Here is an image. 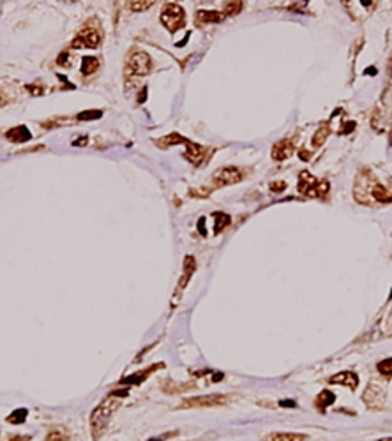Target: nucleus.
I'll list each match as a JSON object with an SVG mask.
<instances>
[{
    "instance_id": "nucleus-36",
    "label": "nucleus",
    "mask_w": 392,
    "mask_h": 441,
    "mask_svg": "<svg viewBox=\"0 0 392 441\" xmlns=\"http://www.w3.org/2000/svg\"><path fill=\"white\" fill-rule=\"evenodd\" d=\"M378 441H392V438H383V439H378Z\"/></svg>"
},
{
    "instance_id": "nucleus-8",
    "label": "nucleus",
    "mask_w": 392,
    "mask_h": 441,
    "mask_svg": "<svg viewBox=\"0 0 392 441\" xmlns=\"http://www.w3.org/2000/svg\"><path fill=\"white\" fill-rule=\"evenodd\" d=\"M186 147H187L186 159H189V161L193 162V164H196V166L203 164V162L207 161V157H209V155H212V150H210V148H205L202 145H196V143H191L189 140H187Z\"/></svg>"
},
{
    "instance_id": "nucleus-27",
    "label": "nucleus",
    "mask_w": 392,
    "mask_h": 441,
    "mask_svg": "<svg viewBox=\"0 0 392 441\" xmlns=\"http://www.w3.org/2000/svg\"><path fill=\"white\" fill-rule=\"evenodd\" d=\"M378 370L382 374H387V376H389V374H392V358H385L383 362H380V364H378Z\"/></svg>"
},
{
    "instance_id": "nucleus-12",
    "label": "nucleus",
    "mask_w": 392,
    "mask_h": 441,
    "mask_svg": "<svg viewBox=\"0 0 392 441\" xmlns=\"http://www.w3.org/2000/svg\"><path fill=\"white\" fill-rule=\"evenodd\" d=\"M6 136H7V140L13 143H27L28 140L32 138L30 131H28L25 125H18V127L9 129V131L6 132Z\"/></svg>"
},
{
    "instance_id": "nucleus-26",
    "label": "nucleus",
    "mask_w": 392,
    "mask_h": 441,
    "mask_svg": "<svg viewBox=\"0 0 392 441\" xmlns=\"http://www.w3.org/2000/svg\"><path fill=\"white\" fill-rule=\"evenodd\" d=\"M44 441H69V438L62 431H51Z\"/></svg>"
},
{
    "instance_id": "nucleus-20",
    "label": "nucleus",
    "mask_w": 392,
    "mask_h": 441,
    "mask_svg": "<svg viewBox=\"0 0 392 441\" xmlns=\"http://www.w3.org/2000/svg\"><path fill=\"white\" fill-rule=\"evenodd\" d=\"M329 132H331V127H329V124H325V125H321V127H318V131L314 132V136H313V145L314 147L323 145L325 140H327V136H329Z\"/></svg>"
},
{
    "instance_id": "nucleus-19",
    "label": "nucleus",
    "mask_w": 392,
    "mask_h": 441,
    "mask_svg": "<svg viewBox=\"0 0 392 441\" xmlns=\"http://www.w3.org/2000/svg\"><path fill=\"white\" fill-rule=\"evenodd\" d=\"M212 217H214V221H216V224H214V231L216 233H221L228 224H230V216H228V214L216 212Z\"/></svg>"
},
{
    "instance_id": "nucleus-38",
    "label": "nucleus",
    "mask_w": 392,
    "mask_h": 441,
    "mask_svg": "<svg viewBox=\"0 0 392 441\" xmlns=\"http://www.w3.org/2000/svg\"><path fill=\"white\" fill-rule=\"evenodd\" d=\"M0 105H2V99H0Z\"/></svg>"
},
{
    "instance_id": "nucleus-31",
    "label": "nucleus",
    "mask_w": 392,
    "mask_h": 441,
    "mask_svg": "<svg viewBox=\"0 0 392 441\" xmlns=\"http://www.w3.org/2000/svg\"><path fill=\"white\" fill-rule=\"evenodd\" d=\"M279 406H283V408H295V406H297V402H295V401H281Z\"/></svg>"
},
{
    "instance_id": "nucleus-17",
    "label": "nucleus",
    "mask_w": 392,
    "mask_h": 441,
    "mask_svg": "<svg viewBox=\"0 0 392 441\" xmlns=\"http://www.w3.org/2000/svg\"><path fill=\"white\" fill-rule=\"evenodd\" d=\"M99 69V60L95 57H85L83 62H81V74L85 76H90L94 74V71Z\"/></svg>"
},
{
    "instance_id": "nucleus-18",
    "label": "nucleus",
    "mask_w": 392,
    "mask_h": 441,
    "mask_svg": "<svg viewBox=\"0 0 392 441\" xmlns=\"http://www.w3.org/2000/svg\"><path fill=\"white\" fill-rule=\"evenodd\" d=\"M373 198H375L376 201H382V203L392 201V194L383 187V185H375V187H373Z\"/></svg>"
},
{
    "instance_id": "nucleus-25",
    "label": "nucleus",
    "mask_w": 392,
    "mask_h": 441,
    "mask_svg": "<svg viewBox=\"0 0 392 441\" xmlns=\"http://www.w3.org/2000/svg\"><path fill=\"white\" fill-rule=\"evenodd\" d=\"M27 415H28L27 410H18V411H14L13 415L7 417V422H11V424H21V422L27 418Z\"/></svg>"
},
{
    "instance_id": "nucleus-14",
    "label": "nucleus",
    "mask_w": 392,
    "mask_h": 441,
    "mask_svg": "<svg viewBox=\"0 0 392 441\" xmlns=\"http://www.w3.org/2000/svg\"><path fill=\"white\" fill-rule=\"evenodd\" d=\"M224 14L223 13H217V11H198L196 13V20L200 23H217V21L224 20Z\"/></svg>"
},
{
    "instance_id": "nucleus-9",
    "label": "nucleus",
    "mask_w": 392,
    "mask_h": 441,
    "mask_svg": "<svg viewBox=\"0 0 392 441\" xmlns=\"http://www.w3.org/2000/svg\"><path fill=\"white\" fill-rule=\"evenodd\" d=\"M161 367H162V364H154V365H150V367L140 370V372H135V374H131V376L124 378V380L120 381V385H129V387H133V385H140V383H143L150 374L156 372V369H161Z\"/></svg>"
},
{
    "instance_id": "nucleus-2",
    "label": "nucleus",
    "mask_w": 392,
    "mask_h": 441,
    "mask_svg": "<svg viewBox=\"0 0 392 441\" xmlns=\"http://www.w3.org/2000/svg\"><path fill=\"white\" fill-rule=\"evenodd\" d=\"M103 41V30L97 20H90L73 39V48H97Z\"/></svg>"
},
{
    "instance_id": "nucleus-11",
    "label": "nucleus",
    "mask_w": 392,
    "mask_h": 441,
    "mask_svg": "<svg viewBox=\"0 0 392 441\" xmlns=\"http://www.w3.org/2000/svg\"><path fill=\"white\" fill-rule=\"evenodd\" d=\"M293 154V143L290 140H281L272 147V159L274 161H284Z\"/></svg>"
},
{
    "instance_id": "nucleus-37",
    "label": "nucleus",
    "mask_w": 392,
    "mask_h": 441,
    "mask_svg": "<svg viewBox=\"0 0 392 441\" xmlns=\"http://www.w3.org/2000/svg\"><path fill=\"white\" fill-rule=\"evenodd\" d=\"M389 298H392V291H390V296H389Z\"/></svg>"
},
{
    "instance_id": "nucleus-16",
    "label": "nucleus",
    "mask_w": 392,
    "mask_h": 441,
    "mask_svg": "<svg viewBox=\"0 0 392 441\" xmlns=\"http://www.w3.org/2000/svg\"><path fill=\"white\" fill-rule=\"evenodd\" d=\"M157 145L161 148H166V147H173L177 145V143H187V140L184 138V136L177 134V132H172L170 136H165V138H159L157 140Z\"/></svg>"
},
{
    "instance_id": "nucleus-15",
    "label": "nucleus",
    "mask_w": 392,
    "mask_h": 441,
    "mask_svg": "<svg viewBox=\"0 0 392 441\" xmlns=\"http://www.w3.org/2000/svg\"><path fill=\"white\" fill-rule=\"evenodd\" d=\"M306 434H295V432H276L267 438V441H304Z\"/></svg>"
},
{
    "instance_id": "nucleus-5",
    "label": "nucleus",
    "mask_w": 392,
    "mask_h": 441,
    "mask_svg": "<svg viewBox=\"0 0 392 441\" xmlns=\"http://www.w3.org/2000/svg\"><path fill=\"white\" fill-rule=\"evenodd\" d=\"M184 16H186V14H184V9L179 4L168 2L165 4V7H162L161 11V23L168 28V32L173 34V32H177L179 28L184 27V23H186Z\"/></svg>"
},
{
    "instance_id": "nucleus-35",
    "label": "nucleus",
    "mask_w": 392,
    "mask_h": 441,
    "mask_svg": "<svg viewBox=\"0 0 392 441\" xmlns=\"http://www.w3.org/2000/svg\"><path fill=\"white\" fill-rule=\"evenodd\" d=\"M366 73H368V74H369V76H375L376 69H375V67H369V69H366Z\"/></svg>"
},
{
    "instance_id": "nucleus-4",
    "label": "nucleus",
    "mask_w": 392,
    "mask_h": 441,
    "mask_svg": "<svg viewBox=\"0 0 392 441\" xmlns=\"http://www.w3.org/2000/svg\"><path fill=\"white\" fill-rule=\"evenodd\" d=\"M150 71H152V58L149 57V53L140 51V50L133 51L127 60V65H125V78L147 76Z\"/></svg>"
},
{
    "instance_id": "nucleus-6",
    "label": "nucleus",
    "mask_w": 392,
    "mask_h": 441,
    "mask_svg": "<svg viewBox=\"0 0 392 441\" xmlns=\"http://www.w3.org/2000/svg\"><path fill=\"white\" fill-rule=\"evenodd\" d=\"M232 399V395L223 394H212V395H202V397H189L184 402H180L179 408L189 410V408H214V406H223Z\"/></svg>"
},
{
    "instance_id": "nucleus-24",
    "label": "nucleus",
    "mask_w": 392,
    "mask_h": 441,
    "mask_svg": "<svg viewBox=\"0 0 392 441\" xmlns=\"http://www.w3.org/2000/svg\"><path fill=\"white\" fill-rule=\"evenodd\" d=\"M152 0H135V2H127V7L131 11H145L152 6Z\"/></svg>"
},
{
    "instance_id": "nucleus-34",
    "label": "nucleus",
    "mask_w": 392,
    "mask_h": 441,
    "mask_svg": "<svg viewBox=\"0 0 392 441\" xmlns=\"http://www.w3.org/2000/svg\"><path fill=\"white\" fill-rule=\"evenodd\" d=\"M145 97H147V88H143V90H142V95H140V97H138V103H143V101H145Z\"/></svg>"
},
{
    "instance_id": "nucleus-1",
    "label": "nucleus",
    "mask_w": 392,
    "mask_h": 441,
    "mask_svg": "<svg viewBox=\"0 0 392 441\" xmlns=\"http://www.w3.org/2000/svg\"><path fill=\"white\" fill-rule=\"evenodd\" d=\"M127 395V390H115L105 397L101 401V404L95 406L94 411L90 415V432H92V439L97 441L103 436V432L106 431L108 427L110 418L113 417V413L118 410L122 399Z\"/></svg>"
},
{
    "instance_id": "nucleus-30",
    "label": "nucleus",
    "mask_w": 392,
    "mask_h": 441,
    "mask_svg": "<svg viewBox=\"0 0 392 441\" xmlns=\"http://www.w3.org/2000/svg\"><path fill=\"white\" fill-rule=\"evenodd\" d=\"M284 187H286V184H284V182H281V184H279V182H276V184H272V191H276V192H277V191H283Z\"/></svg>"
},
{
    "instance_id": "nucleus-7",
    "label": "nucleus",
    "mask_w": 392,
    "mask_h": 441,
    "mask_svg": "<svg viewBox=\"0 0 392 441\" xmlns=\"http://www.w3.org/2000/svg\"><path fill=\"white\" fill-rule=\"evenodd\" d=\"M244 179L242 169L235 168V166H226V168L217 169L216 173L212 175V184L216 187H224V185H232L237 184Z\"/></svg>"
},
{
    "instance_id": "nucleus-29",
    "label": "nucleus",
    "mask_w": 392,
    "mask_h": 441,
    "mask_svg": "<svg viewBox=\"0 0 392 441\" xmlns=\"http://www.w3.org/2000/svg\"><path fill=\"white\" fill-rule=\"evenodd\" d=\"M198 229H200V233H202V235H207V231H205V217H202V219L198 221Z\"/></svg>"
},
{
    "instance_id": "nucleus-3",
    "label": "nucleus",
    "mask_w": 392,
    "mask_h": 441,
    "mask_svg": "<svg viewBox=\"0 0 392 441\" xmlns=\"http://www.w3.org/2000/svg\"><path fill=\"white\" fill-rule=\"evenodd\" d=\"M299 192L309 198H325L329 192L327 180H316L308 172H301L299 177Z\"/></svg>"
},
{
    "instance_id": "nucleus-32",
    "label": "nucleus",
    "mask_w": 392,
    "mask_h": 441,
    "mask_svg": "<svg viewBox=\"0 0 392 441\" xmlns=\"http://www.w3.org/2000/svg\"><path fill=\"white\" fill-rule=\"evenodd\" d=\"M30 438L28 436H14V438H11V441H28Z\"/></svg>"
},
{
    "instance_id": "nucleus-28",
    "label": "nucleus",
    "mask_w": 392,
    "mask_h": 441,
    "mask_svg": "<svg viewBox=\"0 0 392 441\" xmlns=\"http://www.w3.org/2000/svg\"><path fill=\"white\" fill-rule=\"evenodd\" d=\"M175 436H177V431H173V432H165V434L157 436V438H150L149 441H162V439H170V438H175Z\"/></svg>"
},
{
    "instance_id": "nucleus-33",
    "label": "nucleus",
    "mask_w": 392,
    "mask_h": 441,
    "mask_svg": "<svg viewBox=\"0 0 392 441\" xmlns=\"http://www.w3.org/2000/svg\"><path fill=\"white\" fill-rule=\"evenodd\" d=\"M353 127H355V124H353V122H348V124L345 125V131H343V132H350V131H352Z\"/></svg>"
},
{
    "instance_id": "nucleus-13",
    "label": "nucleus",
    "mask_w": 392,
    "mask_h": 441,
    "mask_svg": "<svg viewBox=\"0 0 392 441\" xmlns=\"http://www.w3.org/2000/svg\"><path fill=\"white\" fill-rule=\"evenodd\" d=\"M196 270V261L193 256H187L186 261H184V277H180L179 281V286H177V295L180 293V291H184V288H186V284L189 283L191 276H193V272Z\"/></svg>"
},
{
    "instance_id": "nucleus-10",
    "label": "nucleus",
    "mask_w": 392,
    "mask_h": 441,
    "mask_svg": "<svg viewBox=\"0 0 392 441\" xmlns=\"http://www.w3.org/2000/svg\"><path fill=\"white\" fill-rule=\"evenodd\" d=\"M329 381H331L332 385H343V387H348L353 390L358 385V376L355 372H352V370H343V372L339 374H334Z\"/></svg>"
},
{
    "instance_id": "nucleus-21",
    "label": "nucleus",
    "mask_w": 392,
    "mask_h": 441,
    "mask_svg": "<svg viewBox=\"0 0 392 441\" xmlns=\"http://www.w3.org/2000/svg\"><path fill=\"white\" fill-rule=\"evenodd\" d=\"M334 399H336V395L332 394L331 390H323L320 395H318L316 406L320 408V410H325V408H327L329 404H332V402H334Z\"/></svg>"
},
{
    "instance_id": "nucleus-22",
    "label": "nucleus",
    "mask_w": 392,
    "mask_h": 441,
    "mask_svg": "<svg viewBox=\"0 0 392 441\" xmlns=\"http://www.w3.org/2000/svg\"><path fill=\"white\" fill-rule=\"evenodd\" d=\"M240 9H242V2H224L223 14L224 16H234V14L240 13Z\"/></svg>"
},
{
    "instance_id": "nucleus-23",
    "label": "nucleus",
    "mask_w": 392,
    "mask_h": 441,
    "mask_svg": "<svg viewBox=\"0 0 392 441\" xmlns=\"http://www.w3.org/2000/svg\"><path fill=\"white\" fill-rule=\"evenodd\" d=\"M103 111L99 110H88V111H81V113L76 115V118L78 120H97V118H101Z\"/></svg>"
}]
</instances>
